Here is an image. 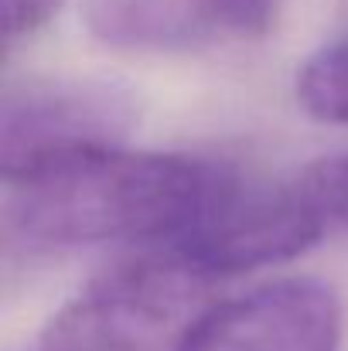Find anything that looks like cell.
Returning a JSON list of instances; mask_svg holds the SVG:
<instances>
[{
  "instance_id": "6da1fadb",
  "label": "cell",
  "mask_w": 348,
  "mask_h": 351,
  "mask_svg": "<svg viewBox=\"0 0 348 351\" xmlns=\"http://www.w3.org/2000/svg\"><path fill=\"white\" fill-rule=\"evenodd\" d=\"M229 164L161 150H100L3 181L7 239L24 249L143 242L167 249L192 232Z\"/></svg>"
},
{
  "instance_id": "7a4b0ae2",
  "label": "cell",
  "mask_w": 348,
  "mask_h": 351,
  "mask_svg": "<svg viewBox=\"0 0 348 351\" xmlns=\"http://www.w3.org/2000/svg\"><path fill=\"white\" fill-rule=\"evenodd\" d=\"M209 280L164 249L89 280L48 321L34 351H181Z\"/></svg>"
},
{
  "instance_id": "3957f363",
  "label": "cell",
  "mask_w": 348,
  "mask_h": 351,
  "mask_svg": "<svg viewBox=\"0 0 348 351\" xmlns=\"http://www.w3.org/2000/svg\"><path fill=\"white\" fill-rule=\"evenodd\" d=\"M137 126L133 96L106 79L31 75L10 82L0 103L3 181L116 150Z\"/></svg>"
},
{
  "instance_id": "277c9868",
  "label": "cell",
  "mask_w": 348,
  "mask_h": 351,
  "mask_svg": "<svg viewBox=\"0 0 348 351\" xmlns=\"http://www.w3.org/2000/svg\"><path fill=\"white\" fill-rule=\"evenodd\" d=\"M325 229L328 222L301 174L294 181H256L232 167L205 219L164 252L212 283L294 259Z\"/></svg>"
},
{
  "instance_id": "5b68a950",
  "label": "cell",
  "mask_w": 348,
  "mask_h": 351,
  "mask_svg": "<svg viewBox=\"0 0 348 351\" xmlns=\"http://www.w3.org/2000/svg\"><path fill=\"white\" fill-rule=\"evenodd\" d=\"M342 304L318 280H270L216 307L185 335L181 351H338Z\"/></svg>"
},
{
  "instance_id": "8992f818",
  "label": "cell",
  "mask_w": 348,
  "mask_h": 351,
  "mask_svg": "<svg viewBox=\"0 0 348 351\" xmlns=\"http://www.w3.org/2000/svg\"><path fill=\"white\" fill-rule=\"evenodd\" d=\"M280 0H82L89 34L119 51H192L219 41H256Z\"/></svg>"
},
{
  "instance_id": "52a82bcc",
  "label": "cell",
  "mask_w": 348,
  "mask_h": 351,
  "mask_svg": "<svg viewBox=\"0 0 348 351\" xmlns=\"http://www.w3.org/2000/svg\"><path fill=\"white\" fill-rule=\"evenodd\" d=\"M294 89L311 119L348 126V34L321 45L301 65Z\"/></svg>"
},
{
  "instance_id": "ba28073f",
  "label": "cell",
  "mask_w": 348,
  "mask_h": 351,
  "mask_svg": "<svg viewBox=\"0 0 348 351\" xmlns=\"http://www.w3.org/2000/svg\"><path fill=\"white\" fill-rule=\"evenodd\" d=\"M301 178L311 198L318 202L325 222L348 229V154L311 164Z\"/></svg>"
},
{
  "instance_id": "9c48e42d",
  "label": "cell",
  "mask_w": 348,
  "mask_h": 351,
  "mask_svg": "<svg viewBox=\"0 0 348 351\" xmlns=\"http://www.w3.org/2000/svg\"><path fill=\"white\" fill-rule=\"evenodd\" d=\"M65 0H3V31H7V45L31 38L34 31H41Z\"/></svg>"
}]
</instances>
